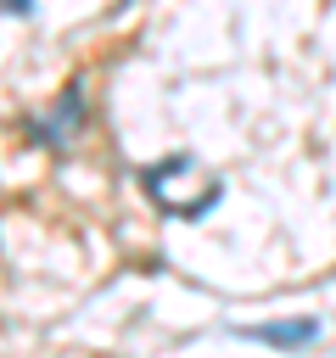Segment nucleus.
Instances as JSON below:
<instances>
[{
  "mask_svg": "<svg viewBox=\"0 0 336 358\" xmlns=\"http://www.w3.org/2000/svg\"><path fill=\"white\" fill-rule=\"evenodd\" d=\"M246 336L252 341H269V347H308L319 336V324L314 319H297V324H252Z\"/></svg>",
  "mask_w": 336,
  "mask_h": 358,
  "instance_id": "1",
  "label": "nucleus"
}]
</instances>
